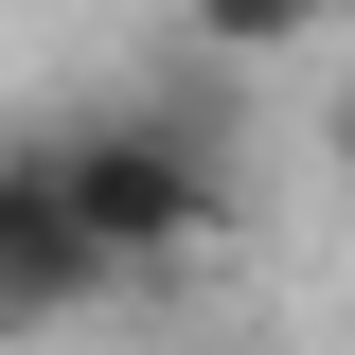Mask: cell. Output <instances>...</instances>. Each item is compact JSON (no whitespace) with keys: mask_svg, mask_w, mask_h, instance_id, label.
Returning <instances> with one entry per match:
<instances>
[{"mask_svg":"<svg viewBox=\"0 0 355 355\" xmlns=\"http://www.w3.org/2000/svg\"><path fill=\"white\" fill-rule=\"evenodd\" d=\"M36 142L71 160V214L107 231V266H125L142 302L231 249V107L214 89L196 107H107V125H36Z\"/></svg>","mask_w":355,"mask_h":355,"instance_id":"6da1fadb","label":"cell"},{"mask_svg":"<svg viewBox=\"0 0 355 355\" xmlns=\"http://www.w3.org/2000/svg\"><path fill=\"white\" fill-rule=\"evenodd\" d=\"M89 302H125V266H107V231L71 214V160L18 142V160H0V320L53 338V320H89Z\"/></svg>","mask_w":355,"mask_h":355,"instance_id":"7a4b0ae2","label":"cell"},{"mask_svg":"<svg viewBox=\"0 0 355 355\" xmlns=\"http://www.w3.org/2000/svg\"><path fill=\"white\" fill-rule=\"evenodd\" d=\"M320 178H338V196H355V89H338V107H320Z\"/></svg>","mask_w":355,"mask_h":355,"instance_id":"3957f363","label":"cell"},{"mask_svg":"<svg viewBox=\"0 0 355 355\" xmlns=\"http://www.w3.org/2000/svg\"><path fill=\"white\" fill-rule=\"evenodd\" d=\"M249 355H284V338H249Z\"/></svg>","mask_w":355,"mask_h":355,"instance_id":"277c9868","label":"cell"}]
</instances>
